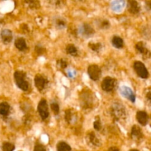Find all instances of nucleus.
I'll return each instance as SVG.
<instances>
[{
    "label": "nucleus",
    "mask_w": 151,
    "mask_h": 151,
    "mask_svg": "<svg viewBox=\"0 0 151 151\" xmlns=\"http://www.w3.org/2000/svg\"><path fill=\"white\" fill-rule=\"evenodd\" d=\"M14 79L16 86L22 91H27L29 88L27 81H26V73L23 71H16L14 73Z\"/></svg>",
    "instance_id": "1"
},
{
    "label": "nucleus",
    "mask_w": 151,
    "mask_h": 151,
    "mask_svg": "<svg viewBox=\"0 0 151 151\" xmlns=\"http://www.w3.org/2000/svg\"><path fill=\"white\" fill-rule=\"evenodd\" d=\"M111 114L116 120L125 119L126 118V110L123 105L119 103H114L111 107Z\"/></svg>",
    "instance_id": "2"
},
{
    "label": "nucleus",
    "mask_w": 151,
    "mask_h": 151,
    "mask_svg": "<svg viewBox=\"0 0 151 151\" xmlns=\"http://www.w3.org/2000/svg\"><path fill=\"white\" fill-rule=\"evenodd\" d=\"M134 69L139 78L147 79L149 76V72L145 64L141 61H135L134 63Z\"/></svg>",
    "instance_id": "3"
},
{
    "label": "nucleus",
    "mask_w": 151,
    "mask_h": 151,
    "mask_svg": "<svg viewBox=\"0 0 151 151\" xmlns=\"http://www.w3.org/2000/svg\"><path fill=\"white\" fill-rule=\"evenodd\" d=\"M38 111L42 120H46L50 116L48 105L45 99H41L38 106Z\"/></svg>",
    "instance_id": "4"
},
{
    "label": "nucleus",
    "mask_w": 151,
    "mask_h": 151,
    "mask_svg": "<svg viewBox=\"0 0 151 151\" xmlns=\"http://www.w3.org/2000/svg\"><path fill=\"white\" fill-rule=\"evenodd\" d=\"M87 73L92 81H97L101 77L102 72L100 68L96 64L90 65L87 69Z\"/></svg>",
    "instance_id": "5"
},
{
    "label": "nucleus",
    "mask_w": 151,
    "mask_h": 151,
    "mask_svg": "<svg viewBox=\"0 0 151 151\" xmlns=\"http://www.w3.org/2000/svg\"><path fill=\"white\" fill-rule=\"evenodd\" d=\"M95 31H94V28L89 24L84 23L81 25L78 29V33L81 35L82 37L86 38H90L94 34Z\"/></svg>",
    "instance_id": "6"
},
{
    "label": "nucleus",
    "mask_w": 151,
    "mask_h": 151,
    "mask_svg": "<svg viewBox=\"0 0 151 151\" xmlns=\"http://www.w3.org/2000/svg\"><path fill=\"white\" fill-rule=\"evenodd\" d=\"M116 81L114 78H111V77H106L102 82V89L106 92H111L114 89V88L116 87Z\"/></svg>",
    "instance_id": "7"
},
{
    "label": "nucleus",
    "mask_w": 151,
    "mask_h": 151,
    "mask_svg": "<svg viewBox=\"0 0 151 151\" xmlns=\"http://www.w3.org/2000/svg\"><path fill=\"white\" fill-rule=\"evenodd\" d=\"M119 92H120L121 95L123 97H125V99H127V100H128L133 103H135V94H134V91H132V89L130 87L127 86H123L120 87V88H119Z\"/></svg>",
    "instance_id": "8"
},
{
    "label": "nucleus",
    "mask_w": 151,
    "mask_h": 151,
    "mask_svg": "<svg viewBox=\"0 0 151 151\" xmlns=\"http://www.w3.org/2000/svg\"><path fill=\"white\" fill-rule=\"evenodd\" d=\"M34 82H35V87L38 88V90L42 91L43 89H44L46 85H47V80L43 75L38 74V75H35V78H34Z\"/></svg>",
    "instance_id": "9"
},
{
    "label": "nucleus",
    "mask_w": 151,
    "mask_h": 151,
    "mask_svg": "<svg viewBox=\"0 0 151 151\" xmlns=\"http://www.w3.org/2000/svg\"><path fill=\"white\" fill-rule=\"evenodd\" d=\"M126 6V1L124 0H116L111 2V9L115 13H119Z\"/></svg>",
    "instance_id": "10"
},
{
    "label": "nucleus",
    "mask_w": 151,
    "mask_h": 151,
    "mask_svg": "<svg viewBox=\"0 0 151 151\" xmlns=\"http://www.w3.org/2000/svg\"><path fill=\"white\" fill-rule=\"evenodd\" d=\"M127 8H128V11L131 14H137L139 13L141 7L137 1L129 0L127 2Z\"/></svg>",
    "instance_id": "11"
},
{
    "label": "nucleus",
    "mask_w": 151,
    "mask_h": 151,
    "mask_svg": "<svg viewBox=\"0 0 151 151\" xmlns=\"http://www.w3.org/2000/svg\"><path fill=\"white\" fill-rule=\"evenodd\" d=\"M0 36L3 43L5 44H10L13 40V33L9 29H4L0 32Z\"/></svg>",
    "instance_id": "12"
},
{
    "label": "nucleus",
    "mask_w": 151,
    "mask_h": 151,
    "mask_svg": "<svg viewBox=\"0 0 151 151\" xmlns=\"http://www.w3.org/2000/svg\"><path fill=\"white\" fill-rule=\"evenodd\" d=\"M136 49H137V50L140 53V54L142 55V56L145 58H148L150 57V52L146 48L144 43L142 42V41H140V42L137 43V44H136Z\"/></svg>",
    "instance_id": "13"
},
{
    "label": "nucleus",
    "mask_w": 151,
    "mask_h": 151,
    "mask_svg": "<svg viewBox=\"0 0 151 151\" xmlns=\"http://www.w3.org/2000/svg\"><path fill=\"white\" fill-rule=\"evenodd\" d=\"M131 138L134 140H139L143 137V133L138 125H134L131 128Z\"/></svg>",
    "instance_id": "14"
},
{
    "label": "nucleus",
    "mask_w": 151,
    "mask_h": 151,
    "mask_svg": "<svg viewBox=\"0 0 151 151\" xmlns=\"http://www.w3.org/2000/svg\"><path fill=\"white\" fill-rule=\"evenodd\" d=\"M148 115L147 114L145 111H139L137 112V119L138 121V122L139 124H141L142 125L145 126L147 124L148 122Z\"/></svg>",
    "instance_id": "15"
},
{
    "label": "nucleus",
    "mask_w": 151,
    "mask_h": 151,
    "mask_svg": "<svg viewBox=\"0 0 151 151\" xmlns=\"http://www.w3.org/2000/svg\"><path fill=\"white\" fill-rule=\"evenodd\" d=\"M82 95V100H81L82 102L81 106H83V107L86 108V109L91 107L93 104V98L90 96V94L88 93H85V94H83Z\"/></svg>",
    "instance_id": "16"
},
{
    "label": "nucleus",
    "mask_w": 151,
    "mask_h": 151,
    "mask_svg": "<svg viewBox=\"0 0 151 151\" xmlns=\"http://www.w3.org/2000/svg\"><path fill=\"white\" fill-rule=\"evenodd\" d=\"M15 47L19 51H24L27 48L26 41L23 38H18L17 39H16V41H15Z\"/></svg>",
    "instance_id": "17"
},
{
    "label": "nucleus",
    "mask_w": 151,
    "mask_h": 151,
    "mask_svg": "<svg viewBox=\"0 0 151 151\" xmlns=\"http://www.w3.org/2000/svg\"><path fill=\"white\" fill-rule=\"evenodd\" d=\"M10 106L7 102H2L0 103V115L7 116L10 114Z\"/></svg>",
    "instance_id": "18"
},
{
    "label": "nucleus",
    "mask_w": 151,
    "mask_h": 151,
    "mask_svg": "<svg viewBox=\"0 0 151 151\" xmlns=\"http://www.w3.org/2000/svg\"><path fill=\"white\" fill-rule=\"evenodd\" d=\"M111 43L112 45L116 49L122 48L124 45L123 39H122V38H120L119 36H117V35H114V36L112 38Z\"/></svg>",
    "instance_id": "19"
},
{
    "label": "nucleus",
    "mask_w": 151,
    "mask_h": 151,
    "mask_svg": "<svg viewBox=\"0 0 151 151\" xmlns=\"http://www.w3.org/2000/svg\"><path fill=\"white\" fill-rule=\"evenodd\" d=\"M66 52L67 54L70 55H72V56H74V57H75V56H78V49H77V47H75L74 44H68V45L66 46Z\"/></svg>",
    "instance_id": "20"
},
{
    "label": "nucleus",
    "mask_w": 151,
    "mask_h": 151,
    "mask_svg": "<svg viewBox=\"0 0 151 151\" xmlns=\"http://www.w3.org/2000/svg\"><path fill=\"white\" fill-rule=\"evenodd\" d=\"M56 148H57V151H71L72 150L70 146L65 142H60L58 143Z\"/></svg>",
    "instance_id": "21"
},
{
    "label": "nucleus",
    "mask_w": 151,
    "mask_h": 151,
    "mask_svg": "<svg viewBox=\"0 0 151 151\" xmlns=\"http://www.w3.org/2000/svg\"><path fill=\"white\" fill-rule=\"evenodd\" d=\"M88 140H89L90 142L94 146H99L100 145V140L98 139V138L97 137L96 134L94 132H91L88 134Z\"/></svg>",
    "instance_id": "22"
},
{
    "label": "nucleus",
    "mask_w": 151,
    "mask_h": 151,
    "mask_svg": "<svg viewBox=\"0 0 151 151\" xmlns=\"http://www.w3.org/2000/svg\"><path fill=\"white\" fill-rule=\"evenodd\" d=\"M50 106H51V109L52 111L53 114H54L55 115L58 114L59 112H60V107H59L58 103L55 101H53L51 103Z\"/></svg>",
    "instance_id": "23"
},
{
    "label": "nucleus",
    "mask_w": 151,
    "mask_h": 151,
    "mask_svg": "<svg viewBox=\"0 0 151 151\" xmlns=\"http://www.w3.org/2000/svg\"><path fill=\"white\" fill-rule=\"evenodd\" d=\"M74 118V114L72 111L71 109H68L66 111V113H65V119H66V122L68 123H71Z\"/></svg>",
    "instance_id": "24"
},
{
    "label": "nucleus",
    "mask_w": 151,
    "mask_h": 151,
    "mask_svg": "<svg viewBox=\"0 0 151 151\" xmlns=\"http://www.w3.org/2000/svg\"><path fill=\"white\" fill-rule=\"evenodd\" d=\"M15 150V145L10 142H4L2 145V151H13Z\"/></svg>",
    "instance_id": "25"
},
{
    "label": "nucleus",
    "mask_w": 151,
    "mask_h": 151,
    "mask_svg": "<svg viewBox=\"0 0 151 151\" xmlns=\"http://www.w3.org/2000/svg\"><path fill=\"white\" fill-rule=\"evenodd\" d=\"M55 24L57 28L60 29H63L66 27V22L63 19H60V18H58V19H56Z\"/></svg>",
    "instance_id": "26"
},
{
    "label": "nucleus",
    "mask_w": 151,
    "mask_h": 151,
    "mask_svg": "<svg viewBox=\"0 0 151 151\" xmlns=\"http://www.w3.org/2000/svg\"><path fill=\"white\" fill-rule=\"evenodd\" d=\"M88 47H90L91 50H92L94 52H98L100 50L102 47V44L100 43H89Z\"/></svg>",
    "instance_id": "27"
},
{
    "label": "nucleus",
    "mask_w": 151,
    "mask_h": 151,
    "mask_svg": "<svg viewBox=\"0 0 151 151\" xmlns=\"http://www.w3.org/2000/svg\"><path fill=\"white\" fill-rule=\"evenodd\" d=\"M94 129L97 130V131H100L101 130L102 128V124H101V121L100 119H99L98 117L95 119V121L94 122Z\"/></svg>",
    "instance_id": "28"
},
{
    "label": "nucleus",
    "mask_w": 151,
    "mask_h": 151,
    "mask_svg": "<svg viewBox=\"0 0 151 151\" xmlns=\"http://www.w3.org/2000/svg\"><path fill=\"white\" fill-rule=\"evenodd\" d=\"M67 61L64 59H60V60H58V66H60L61 69H66L67 67Z\"/></svg>",
    "instance_id": "29"
},
{
    "label": "nucleus",
    "mask_w": 151,
    "mask_h": 151,
    "mask_svg": "<svg viewBox=\"0 0 151 151\" xmlns=\"http://www.w3.org/2000/svg\"><path fill=\"white\" fill-rule=\"evenodd\" d=\"M110 26V23L108 20H103L100 22V27L103 29H107Z\"/></svg>",
    "instance_id": "30"
},
{
    "label": "nucleus",
    "mask_w": 151,
    "mask_h": 151,
    "mask_svg": "<svg viewBox=\"0 0 151 151\" xmlns=\"http://www.w3.org/2000/svg\"><path fill=\"white\" fill-rule=\"evenodd\" d=\"M33 151H46V148L44 145L41 144H37L34 147Z\"/></svg>",
    "instance_id": "31"
},
{
    "label": "nucleus",
    "mask_w": 151,
    "mask_h": 151,
    "mask_svg": "<svg viewBox=\"0 0 151 151\" xmlns=\"http://www.w3.org/2000/svg\"><path fill=\"white\" fill-rule=\"evenodd\" d=\"M28 3V4L29 5V7H32V8H38L39 7V3L38 1H27Z\"/></svg>",
    "instance_id": "32"
},
{
    "label": "nucleus",
    "mask_w": 151,
    "mask_h": 151,
    "mask_svg": "<svg viewBox=\"0 0 151 151\" xmlns=\"http://www.w3.org/2000/svg\"><path fill=\"white\" fill-rule=\"evenodd\" d=\"M44 52H45V50H44V49L43 48V47H38V46H37V47H35V52H36L38 55L44 54Z\"/></svg>",
    "instance_id": "33"
},
{
    "label": "nucleus",
    "mask_w": 151,
    "mask_h": 151,
    "mask_svg": "<svg viewBox=\"0 0 151 151\" xmlns=\"http://www.w3.org/2000/svg\"><path fill=\"white\" fill-rule=\"evenodd\" d=\"M75 74H76V72H75V71L72 70V69H68V70H67V76H68V78H73L74 77H75Z\"/></svg>",
    "instance_id": "34"
},
{
    "label": "nucleus",
    "mask_w": 151,
    "mask_h": 151,
    "mask_svg": "<svg viewBox=\"0 0 151 151\" xmlns=\"http://www.w3.org/2000/svg\"><path fill=\"white\" fill-rule=\"evenodd\" d=\"M146 98L149 102H151V88H149L146 94Z\"/></svg>",
    "instance_id": "35"
},
{
    "label": "nucleus",
    "mask_w": 151,
    "mask_h": 151,
    "mask_svg": "<svg viewBox=\"0 0 151 151\" xmlns=\"http://www.w3.org/2000/svg\"><path fill=\"white\" fill-rule=\"evenodd\" d=\"M145 3L146 7H147L149 10H151V0H150V1H147Z\"/></svg>",
    "instance_id": "36"
},
{
    "label": "nucleus",
    "mask_w": 151,
    "mask_h": 151,
    "mask_svg": "<svg viewBox=\"0 0 151 151\" xmlns=\"http://www.w3.org/2000/svg\"><path fill=\"white\" fill-rule=\"evenodd\" d=\"M107 151H119V149L116 147H111Z\"/></svg>",
    "instance_id": "37"
},
{
    "label": "nucleus",
    "mask_w": 151,
    "mask_h": 151,
    "mask_svg": "<svg viewBox=\"0 0 151 151\" xmlns=\"http://www.w3.org/2000/svg\"><path fill=\"white\" fill-rule=\"evenodd\" d=\"M130 151H139L138 150H130Z\"/></svg>",
    "instance_id": "38"
}]
</instances>
